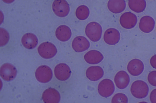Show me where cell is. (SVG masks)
Masks as SVG:
<instances>
[{"label":"cell","mask_w":156,"mask_h":103,"mask_svg":"<svg viewBox=\"0 0 156 103\" xmlns=\"http://www.w3.org/2000/svg\"><path fill=\"white\" fill-rule=\"evenodd\" d=\"M130 91L132 95L134 97L138 99H142L147 95L149 88L145 82L141 80H137L132 84Z\"/></svg>","instance_id":"cell-1"},{"label":"cell","mask_w":156,"mask_h":103,"mask_svg":"<svg viewBox=\"0 0 156 103\" xmlns=\"http://www.w3.org/2000/svg\"><path fill=\"white\" fill-rule=\"evenodd\" d=\"M102 32L101 26L100 24L96 22L89 23L85 27L86 35L93 42H97L100 39Z\"/></svg>","instance_id":"cell-2"},{"label":"cell","mask_w":156,"mask_h":103,"mask_svg":"<svg viewBox=\"0 0 156 103\" xmlns=\"http://www.w3.org/2000/svg\"><path fill=\"white\" fill-rule=\"evenodd\" d=\"M37 51L39 55L45 59L53 57L57 52L55 45L49 42H44L40 44L37 48Z\"/></svg>","instance_id":"cell-3"},{"label":"cell","mask_w":156,"mask_h":103,"mask_svg":"<svg viewBox=\"0 0 156 103\" xmlns=\"http://www.w3.org/2000/svg\"><path fill=\"white\" fill-rule=\"evenodd\" d=\"M115 87L113 81L108 79L101 81L98 85V90L101 96L107 98L111 96L114 93Z\"/></svg>","instance_id":"cell-4"},{"label":"cell","mask_w":156,"mask_h":103,"mask_svg":"<svg viewBox=\"0 0 156 103\" xmlns=\"http://www.w3.org/2000/svg\"><path fill=\"white\" fill-rule=\"evenodd\" d=\"M53 76L52 72L50 67L46 65H41L38 67L35 72L37 80L42 83L49 82Z\"/></svg>","instance_id":"cell-5"},{"label":"cell","mask_w":156,"mask_h":103,"mask_svg":"<svg viewBox=\"0 0 156 103\" xmlns=\"http://www.w3.org/2000/svg\"><path fill=\"white\" fill-rule=\"evenodd\" d=\"M52 8L55 14L60 17L67 16L70 11L69 5L66 0H55Z\"/></svg>","instance_id":"cell-6"},{"label":"cell","mask_w":156,"mask_h":103,"mask_svg":"<svg viewBox=\"0 0 156 103\" xmlns=\"http://www.w3.org/2000/svg\"><path fill=\"white\" fill-rule=\"evenodd\" d=\"M17 73V71L16 68L10 63H5L1 67V77L5 81H10L13 80L16 77Z\"/></svg>","instance_id":"cell-7"},{"label":"cell","mask_w":156,"mask_h":103,"mask_svg":"<svg viewBox=\"0 0 156 103\" xmlns=\"http://www.w3.org/2000/svg\"><path fill=\"white\" fill-rule=\"evenodd\" d=\"M119 22L121 26L126 29H131L136 25L137 18L134 14L127 12L123 13L120 16Z\"/></svg>","instance_id":"cell-8"},{"label":"cell","mask_w":156,"mask_h":103,"mask_svg":"<svg viewBox=\"0 0 156 103\" xmlns=\"http://www.w3.org/2000/svg\"><path fill=\"white\" fill-rule=\"evenodd\" d=\"M54 72L56 78L61 81L67 80L71 73L69 66L66 64L63 63L57 64L55 68Z\"/></svg>","instance_id":"cell-9"},{"label":"cell","mask_w":156,"mask_h":103,"mask_svg":"<svg viewBox=\"0 0 156 103\" xmlns=\"http://www.w3.org/2000/svg\"><path fill=\"white\" fill-rule=\"evenodd\" d=\"M129 72L132 76H137L140 75L144 69V65L141 60L137 59L131 60L127 67Z\"/></svg>","instance_id":"cell-10"},{"label":"cell","mask_w":156,"mask_h":103,"mask_svg":"<svg viewBox=\"0 0 156 103\" xmlns=\"http://www.w3.org/2000/svg\"><path fill=\"white\" fill-rule=\"evenodd\" d=\"M72 47L76 52L80 53L88 49L90 46V43L88 40L83 36H78L73 40Z\"/></svg>","instance_id":"cell-11"},{"label":"cell","mask_w":156,"mask_h":103,"mask_svg":"<svg viewBox=\"0 0 156 103\" xmlns=\"http://www.w3.org/2000/svg\"><path fill=\"white\" fill-rule=\"evenodd\" d=\"M42 98L45 103H58L60 100V95L56 89L50 88L44 91Z\"/></svg>","instance_id":"cell-12"},{"label":"cell","mask_w":156,"mask_h":103,"mask_svg":"<svg viewBox=\"0 0 156 103\" xmlns=\"http://www.w3.org/2000/svg\"><path fill=\"white\" fill-rule=\"evenodd\" d=\"M120 34L119 31L114 28H109L105 31L104 40L105 42L110 45H114L120 40Z\"/></svg>","instance_id":"cell-13"},{"label":"cell","mask_w":156,"mask_h":103,"mask_svg":"<svg viewBox=\"0 0 156 103\" xmlns=\"http://www.w3.org/2000/svg\"><path fill=\"white\" fill-rule=\"evenodd\" d=\"M114 81L118 88L121 89H124L128 86L129 83V76L125 71L121 70L116 74Z\"/></svg>","instance_id":"cell-14"},{"label":"cell","mask_w":156,"mask_h":103,"mask_svg":"<svg viewBox=\"0 0 156 103\" xmlns=\"http://www.w3.org/2000/svg\"><path fill=\"white\" fill-rule=\"evenodd\" d=\"M155 22L153 18L150 16L146 15L142 17L139 23V28L143 32L148 33L154 29Z\"/></svg>","instance_id":"cell-15"},{"label":"cell","mask_w":156,"mask_h":103,"mask_svg":"<svg viewBox=\"0 0 156 103\" xmlns=\"http://www.w3.org/2000/svg\"><path fill=\"white\" fill-rule=\"evenodd\" d=\"M102 68L98 66H92L88 68L86 72L87 77L90 80L95 81L101 79L103 76Z\"/></svg>","instance_id":"cell-16"},{"label":"cell","mask_w":156,"mask_h":103,"mask_svg":"<svg viewBox=\"0 0 156 103\" xmlns=\"http://www.w3.org/2000/svg\"><path fill=\"white\" fill-rule=\"evenodd\" d=\"M84 58L87 63L95 64L101 62L103 60L104 56L98 51L92 50L88 51L84 55Z\"/></svg>","instance_id":"cell-17"},{"label":"cell","mask_w":156,"mask_h":103,"mask_svg":"<svg viewBox=\"0 0 156 103\" xmlns=\"http://www.w3.org/2000/svg\"><path fill=\"white\" fill-rule=\"evenodd\" d=\"M21 43L23 46L28 49L34 48L38 43V39L36 36L32 33L25 34L21 39Z\"/></svg>","instance_id":"cell-18"},{"label":"cell","mask_w":156,"mask_h":103,"mask_svg":"<svg viewBox=\"0 0 156 103\" xmlns=\"http://www.w3.org/2000/svg\"><path fill=\"white\" fill-rule=\"evenodd\" d=\"M55 36L60 41L65 42L69 40L72 35L71 31L70 28L65 25H61L56 29Z\"/></svg>","instance_id":"cell-19"},{"label":"cell","mask_w":156,"mask_h":103,"mask_svg":"<svg viewBox=\"0 0 156 103\" xmlns=\"http://www.w3.org/2000/svg\"><path fill=\"white\" fill-rule=\"evenodd\" d=\"M107 5L110 11L117 14L122 12L125 9L126 4L124 0H109Z\"/></svg>","instance_id":"cell-20"},{"label":"cell","mask_w":156,"mask_h":103,"mask_svg":"<svg viewBox=\"0 0 156 103\" xmlns=\"http://www.w3.org/2000/svg\"><path fill=\"white\" fill-rule=\"evenodd\" d=\"M128 5L132 11L140 13L144 10L147 3L145 0H129Z\"/></svg>","instance_id":"cell-21"},{"label":"cell","mask_w":156,"mask_h":103,"mask_svg":"<svg viewBox=\"0 0 156 103\" xmlns=\"http://www.w3.org/2000/svg\"><path fill=\"white\" fill-rule=\"evenodd\" d=\"M75 14L76 17L78 19L84 20L87 19L89 15V9L85 5H80L77 8Z\"/></svg>","instance_id":"cell-22"},{"label":"cell","mask_w":156,"mask_h":103,"mask_svg":"<svg viewBox=\"0 0 156 103\" xmlns=\"http://www.w3.org/2000/svg\"><path fill=\"white\" fill-rule=\"evenodd\" d=\"M128 98L124 94L119 93L115 95L112 98L111 102L112 103H127Z\"/></svg>","instance_id":"cell-23"},{"label":"cell","mask_w":156,"mask_h":103,"mask_svg":"<svg viewBox=\"0 0 156 103\" xmlns=\"http://www.w3.org/2000/svg\"><path fill=\"white\" fill-rule=\"evenodd\" d=\"M0 30V46H4L8 43L9 39V34L5 29L1 27Z\"/></svg>","instance_id":"cell-24"},{"label":"cell","mask_w":156,"mask_h":103,"mask_svg":"<svg viewBox=\"0 0 156 103\" xmlns=\"http://www.w3.org/2000/svg\"><path fill=\"white\" fill-rule=\"evenodd\" d=\"M147 80L152 85L156 87V71L151 72L147 76Z\"/></svg>","instance_id":"cell-25"},{"label":"cell","mask_w":156,"mask_h":103,"mask_svg":"<svg viewBox=\"0 0 156 103\" xmlns=\"http://www.w3.org/2000/svg\"><path fill=\"white\" fill-rule=\"evenodd\" d=\"M149 98L151 102L156 103V89H153L151 92Z\"/></svg>","instance_id":"cell-26"},{"label":"cell","mask_w":156,"mask_h":103,"mask_svg":"<svg viewBox=\"0 0 156 103\" xmlns=\"http://www.w3.org/2000/svg\"><path fill=\"white\" fill-rule=\"evenodd\" d=\"M150 62L151 66L153 68L156 69V54L151 57Z\"/></svg>","instance_id":"cell-27"},{"label":"cell","mask_w":156,"mask_h":103,"mask_svg":"<svg viewBox=\"0 0 156 103\" xmlns=\"http://www.w3.org/2000/svg\"><path fill=\"white\" fill-rule=\"evenodd\" d=\"M2 1L4 2L7 3L9 4L13 2L15 0H2Z\"/></svg>","instance_id":"cell-28"}]
</instances>
